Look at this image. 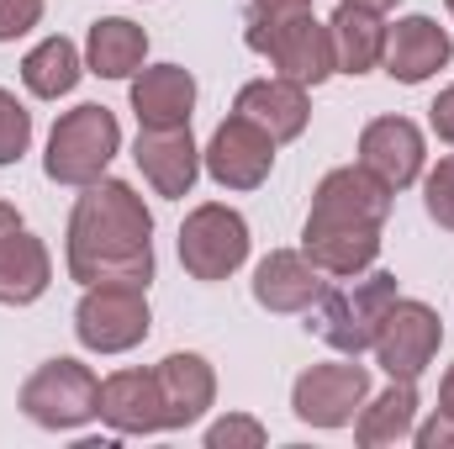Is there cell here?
I'll return each instance as SVG.
<instances>
[{
  "instance_id": "6da1fadb",
  "label": "cell",
  "mask_w": 454,
  "mask_h": 449,
  "mask_svg": "<svg viewBox=\"0 0 454 449\" xmlns=\"http://www.w3.org/2000/svg\"><path fill=\"white\" fill-rule=\"evenodd\" d=\"M69 275L80 286H143L153 280V212L127 180H96L69 212L64 243Z\"/></svg>"
},
{
  "instance_id": "7a4b0ae2",
  "label": "cell",
  "mask_w": 454,
  "mask_h": 449,
  "mask_svg": "<svg viewBox=\"0 0 454 449\" xmlns=\"http://www.w3.org/2000/svg\"><path fill=\"white\" fill-rule=\"evenodd\" d=\"M116 148H121V127L106 106H74L53 122L48 132V154H43V169L53 185H96L106 169H112Z\"/></svg>"
},
{
  "instance_id": "3957f363",
  "label": "cell",
  "mask_w": 454,
  "mask_h": 449,
  "mask_svg": "<svg viewBox=\"0 0 454 449\" xmlns=\"http://www.w3.org/2000/svg\"><path fill=\"white\" fill-rule=\"evenodd\" d=\"M402 291H396V275H386V270H370V275H354L348 286H328V296L312 307V334L323 338L328 349H339V354H364L375 334H380V318L391 312V302H396Z\"/></svg>"
},
{
  "instance_id": "277c9868",
  "label": "cell",
  "mask_w": 454,
  "mask_h": 449,
  "mask_svg": "<svg viewBox=\"0 0 454 449\" xmlns=\"http://www.w3.org/2000/svg\"><path fill=\"white\" fill-rule=\"evenodd\" d=\"M243 43L259 53V59H270V69L280 75V80H296V85H323L328 75H339L333 69V37H328V27L312 16V11H301V16H248V32H243Z\"/></svg>"
},
{
  "instance_id": "5b68a950",
  "label": "cell",
  "mask_w": 454,
  "mask_h": 449,
  "mask_svg": "<svg viewBox=\"0 0 454 449\" xmlns=\"http://www.w3.org/2000/svg\"><path fill=\"white\" fill-rule=\"evenodd\" d=\"M21 413L53 434L85 429L90 418H101V381L80 359H48L21 381Z\"/></svg>"
},
{
  "instance_id": "8992f818",
  "label": "cell",
  "mask_w": 454,
  "mask_h": 449,
  "mask_svg": "<svg viewBox=\"0 0 454 449\" xmlns=\"http://www.w3.org/2000/svg\"><path fill=\"white\" fill-rule=\"evenodd\" d=\"M148 334H153V312L143 286H85L74 307V338L90 354H127Z\"/></svg>"
},
{
  "instance_id": "52a82bcc",
  "label": "cell",
  "mask_w": 454,
  "mask_h": 449,
  "mask_svg": "<svg viewBox=\"0 0 454 449\" xmlns=\"http://www.w3.org/2000/svg\"><path fill=\"white\" fill-rule=\"evenodd\" d=\"M248 259V223L223 201H201L180 223V264L191 280H227Z\"/></svg>"
},
{
  "instance_id": "ba28073f",
  "label": "cell",
  "mask_w": 454,
  "mask_h": 449,
  "mask_svg": "<svg viewBox=\"0 0 454 449\" xmlns=\"http://www.w3.org/2000/svg\"><path fill=\"white\" fill-rule=\"evenodd\" d=\"M364 402H370V370L359 365V354L333 359V365H312L291 386V413L307 429H348Z\"/></svg>"
},
{
  "instance_id": "9c48e42d",
  "label": "cell",
  "mask_w": 454,
  "mask_h": 449,
  "mask_svg": "<svg viewBox=\"0 0 454 449\" xmlns=\"http://www.w3.org/2000/svg\"><path fill=\"white\" fill-rule=\"evenodd\" d=\"M444 343V323L428 302H412V296H396L391 312L380 318V334H375V365L391 375V381H418L434 354Z\"/></svg>"
},
{
  "instance_id": "30bf717a",
  "label": "cell",
  "mask_w": 454,
  "mask_h": 449,
  "mask_svg": "<svg viewBox=\"0 0 454 449\" xmlns=\"http://www.w3.org/2000/svg\"><path fill=\"white\" fill-rule=\"evenodd\" d=\"M275 138L264 127H254L248 116H227L223 127L212 132V143L201 148V169L223 185V191H259L275 169Z\"/></svg>"
},
{
  "instance_id": "8fae6325",
  "label": "cell",
  "mask_w": 454,
  "mask_h": 449,
  "mask_svg": "<svg viewBox=\"0 0 454 449\" xmlns=\"http://www.w3.org/2000/svg\"><path fill=\"white\" fill-rule=\"evenodd\" d=\"M301 254H307L323 275H333V280L364 275V270L380 259V223L333 217V212H307V227H301Z\"/></svg>"
},
{
  "instance_id": "7c38bea8",
  "label": "cell",
  "mask_w": 454,
  "mask_h": 449,
  "mask_svg": "<svg viewBox=\"0 0 454 449\" xmlns=\"http://www.w3.org/2000/svg\"><path fill=\"white\" fill-rule=\"evenodd\" d=\"M53 286V254L11 201H0V307H32Z\"/></svg>"
},
{
  "instance_id": "4fadbf2b",
  "label": "cell",
  "mask_w": 454,
  "mask_h": 449,
  "mask_svg": "<svg viewBox=\"0 0 454 449\" xmlns=\"http://www.w3.org/2000/svg\"><path fill=\"white\" fill-rule=\"evenodd\" d=\"M359 164L391 185V191H407L423 180V164H428V143H423V127L412 116H375L364 132H359Z\"/></svg>"
},
{
  "instance_id": "5bb4252c",
  "label": "cell",
  "mask_w": 454,
  "mask_h": 449,
  "mask_svg": "<svg viewBox=\"0 0 454 449\" xmlns=\"http://www.w3.org/2000/svg\"><path fill=\"white\" fill-rule=\"evenodd\" d=\"M450 59H454V43L434 16H402V21L386 27L380 69H386L396 85H423V80H434L439 69H450Z\"/></svg>"
},
{
  "instance_id": "9a60e30c",
  "label": "cell",
  "mask_w": 454,
  "mask_h": 449,
  "mask_svg": "<svg viewBox=\"0 0 454 449\" xmlns=\"http://www.w3.org/2000/svg\"><path fill=\"white\" fill-rule=\"evenodd\" d=\"M328 280L301 248H270L254 270V302L264 312H312L328 296Z\"/></svg>"
},
{
  "instance_id": "2e32d148",
  "label": "cell",
  "mask_w": 454,
  "mask_h": 449,
  "mask_svg": "<svg viewBox=\"0 0 454 449\" xmlns=\"http://www.w3.org/2000/svg\"><path fill=\"white\" fill-rule=\"evenodd\" d=\"M132 159H137L143 180H148L159 196H169V201L191 196V185H196V175H201V148H196L191 127H143Z\"/></svg>"
},
{
  "instance_id": "e0dca14e",
  "label": "cell",
  "mask_w": 454,
  "mask_h": 449,
  "mask_svg": "<svg viewBox=\"0 0 454 449\" xmlns=\"http://www.w3.org/2000/svg\"><path fill=\"white\" fill-rule=\"evenodd\" d=\"M101 418L121 439H143V434H169L164 429V397L153 370H116L101 381Z\"/></svg>"
},
{
  "instance_id": "ac0fdd59",
  "label": "cell",
  "mask_w": 454,
  "mask_h": 449,
  "mask_svg": "<svg viewBox=\"0 0 454 449\" xmlns=\"http://www.w3.org/2000/svg\"><path fill=\"white\" fill-rule=\"evenodd\" d=\"M153 381L164 397V429H191L217 402V370L201 354H164L153 365Z\"/></svg>"
},
{
  "instance_id": "d6986e66",
  "label": "cell",
  "mask_w": 454,
  "mask_h": 449,
  "mask_svg": "<svg viewBox=\"0 0 454 449\" xmlns=\"http://www.w3.org/2000/svg\"><path fill=\"white\" fill-rule=\"evenodd\" d=\"M232 112L248 116L254 127H264L275 143H291V138H301L307 122H312V96H307V85L275 75V80H248V85L238 91Z\"/></svg>"
},
{
  "instance_id": "ffe728a7",
  "label": "cell",
  "mask_w": 454,
  "mask_h": 449,
  "mask_svg": "<svg viewBox=\"0 0 454 449\" xmlns=\"http://www.w3.org/2000/svg\"><path fill=\"white\" fill-rule=\"evenodd\" d=\"M132 112L137 127H191L196 112V75L180 64H153L132 75Z\"/></svg>"
},
{
  "instance_id": "44dd1931",
  "label": "cell",
  "mask_w": 454,
  "mask_h": 449,
  "mask_svg": "<svg viewBox=\"0 0 454 449\" xmlns=\"http://www.w3.org/2000/svg\"><path fill=\"white\" fill-rule=\"evenodd\" d=\"M391 185H380L364 164H343L328 169L312 191V212H333V217H359V223H380L391 217Z\"/></svg>"
},
{
  "instance_id": "7402d4cb",
  "label": "cell",
  "mask_w": 454,
  "mask_h": 449,
  "mask_svg": "<svg viewBox=\"0 0 454 449\" xmlns=\"http://www.w3.org/2000/svg\"><path fill=\"white\" fill-rule=\"evenodd\" d=\"M328 37H333V69L339 75H370L386 53V16L370 11V5L339 0V11L328 21Z\"/></svg>"
},
{
  "instance_id": "603a6c76",
  "label": "cell",
  "mask_w": 454,
  "mask_h": 449,
  "mask_svg": "<svg viewBox=\"0 0 454 449\" xmlns=\"http://www.w3.org/2000/svg\"><path fill=\"white\" fill-rule=\"evenodd\" d=\"M148 59V32L127 16H101L85 37V69L101 80H132Z\"/></svg>"
},
{
  "instance_id": "cb8c5ba5",
  "label": "cell",
  "mask_w": 454,
  "mask_h": 449,
  "mask_svg": "<svg viewBox=\"0 0 454 449\" xmlns=\"http://www.w3.org/2000/svg\"><path fill=\"white\" fill-rule=\"evenodd\" d=\"M412 429H418V381H391L354 418V439L364 449L402 445V439H412Z\"/></svg>"
},
{
  "instance_id": "d4e9b609",
  "label": "cell",
  "mask_w": 454,
  "mask_h": 449,
  "mask_svg": "<svg viewBox=\"0 0 454 449\" xmlns=\"http://www.w3.org/2000/svg\"><path fill=\"white\" fill-rule=\"evenodd\" d=\"M80 75H85V59H80V48H74L69 37H43V43L21 59V85H27L37 101L69 96V91L80 85Z\"/></svg>"
},
{
  "instance_id": "484cf974",
  "label": "cell",
  "mask_w": 454,
  "mask_h": 449,
  "mask_svg": "<svg viewBox=\"0 0 454 449\" xmlns=\"http://www.w3.org/2000/svg\"><path fill=\"white\" fill-rule=\"evenodd\" d=\"M27 148H32V112L11 91H0V164H16Z\"/></svg>"
},
{
  "instance_id": "4316f807",
  "label": "cell",
  "mask_w": 454,
  "mask_h": 449,
  "mask_svg": "<svg viewBox=\"0 0 454 449\" xmlns=\"http://www.w3.org/2000/svg\"><path fill=\"white\" fill-rule=\"evenodd\" d=\"M423 207H428V217L454 232V154H444L428 175H423Z\"/></svg>"
},
{
  "instance_id": "83f0119b",
  "label": "cell",
  "mask_w": 454,
  "mask_h": 449,
  "mask_svg": "<svg viewBox=\"0 0 454 449\" xmlns=\"http://www.w3.org/2000/svg\"><path fill=\"white\" fill-rule=\"evenodd\" d=\"M207 449H264V423L243 418V413H227L223 423L207 429Z\"/></svg>"
},
{
  "instance_id": "f1b7e54d",
  "label": "cell",
  "mask_w": 454,
  "mask_h": 449,
  "mask_svg": "<svg viewBox=\"0 0 454 449\" xmlns=\"http://www.w3.org/2000/svg\"><path fill=\"white\" fill-rule=\"evenodd\" d=\"M43 21V0H0V43L27 37Z\"/></svg>"
},
{
  "instance_id": "f546056e",
  "label": "cell",
  "mask_w": 454,
  "mask_h": 449,
  "mask_svg": "<svg viewBox=\"0 0 454 449\" xmlns=\"http://www.w3.org/2000/svg\"><path fill=\"white\" fill-rule=\"evenodd\" d=\"M428 127L439 132V143H450V148H454V85H444V91H439V101L428 106Z\"/></svg>"
},
{
  "instance_id": "4dcf8cb0",
  "label": "cell",
  "mask_w": 454,
  "mask_h": 449,
  "mask_svg": "<svg viewBox=\"0 0 454 449\" xmlns=\"http://www.w3.org/2000/svg\"><path fill=\"white\" fill-rule=\"evenodd\" d=\"M412 439H418L423 449H454V418H444V413L428 418L423 429H412Z\"/></svg>"
},
{
  "instance_id": "1f68e13d",
  "label": "cell",
  "mask_w": 454,
  "mask_h": 449,
  "mask_svg": "<svg viewBox=\"0 0 454 449\" xmlns=\"http://www.w3.org/2000/svg\"><path fill=\"white\" fill-rule=\"evenodd\" d=\"M301 11H312V0H248V16H301Z\"/></svg>"
},
{
  "instance_id": "d6a6232c",
  "label": "cell",
  "mask_w": 454,
  "mask_h": 449,
  "mask_svg": "<svg viewBox=\"0 0 454 449\" xmlns=\"http://www.w3.org/2000/svg\"><path fill=\"white\" fill-rule=\"evenodd\" d=\"M439 413L454 418V365H450V375H444V386H439Z\"/></svg>"
},
{
  "instance_id": "836d02e7",
  "label": "cell",
  "mask_w": 454,
  "mask_h": 449,
  "mask_svg": "<svg viewBox=\"0 0 454 449\" xmlns=\"http://www.w3.org/2000/svg\"><path fill=\"white\" fill-rule=\"evenodd\" d=\"M354 5H370V11H380V16H386V11H391V5H402V0H354Z\"/></svg>"
},
{
  "instance_id": "e575fe53",
  "label": "cell",
  "mask_w": 454,
  "mask_h": 449,
  "mask_svg": "<svg viewBox=\"0 0 454 449\" xmlns=\"http://www.w3.org/2000/svg\"><path fill=\"white\" fill-rule=\"evenodd\" d=\"M444 5H450V16H454V0H444Z\"/></svg>"
}]
</instances>
